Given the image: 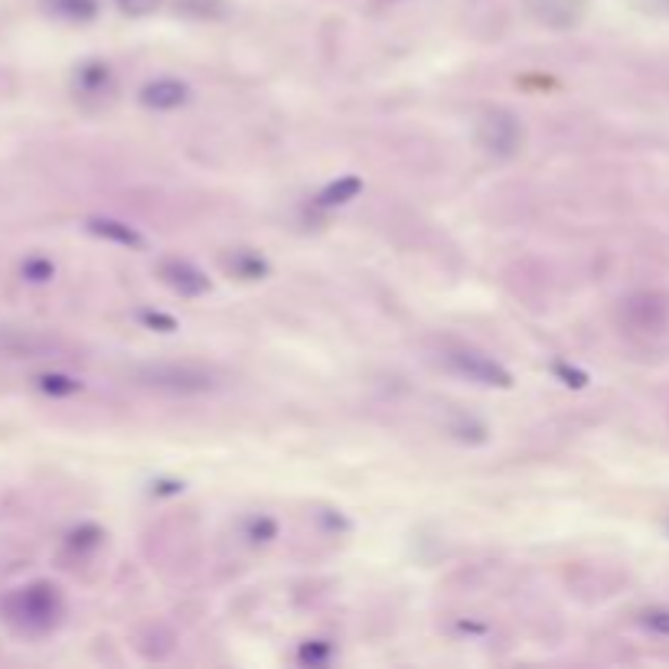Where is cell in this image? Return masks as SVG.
Instances as JSON below:
<instances>
[{
    "label": "cell",
    "instance_id": "1",
    "mask_svg": "<svg viewBox=\"0 0 669 669\" xmlns=\"http://www.w3.org/2000/svg\"><path fill=\"white\" fill-rule=\"evenodd\" d=\"M7 621L27 630V634H46L59 624V617L66 611V601L59 594L56 585L49 581H33L27 588H17L10 598L4 601Z\"/></svg>",
    "mask_w": 669,
    "mask_h": 669
},
{
    "label": "cell",
    "instance_id": "2",
    "mask_svg": "<svg viewBox=\"0 0 669 669\" xmlns=\"http://www.w3.org/2000/svg\"><path fill=\"white\" fill-rule=\"evenodd\" d=\"M438 363L448 369V373L461 376L467 382H477V386L487 389H510L513 376L500 359H493L490 353L477 350V346L461 343V340H441L438 346Z\"/></svg>",
    "mask_w": 669,
    "mask_h": 669
},
{
    "label": "cell",
    "instance_id": "3",
    "mask_svg": "<svg viewBox=\"0 0 669 669\" xmlns=\"http://www.w3.org/2000/svg\"><path fill=\"white\" fill-rule=\"evenodd\" d=\"M138 382L144 389L167 392V395H203L216 389V376L209 369L190 366V363H154L138 369Z\"/></svg>",
    "mask_w": 669,
    "mask_h": 669
},
{
    "label": "cell",
    "instance_id": "4",
    "mask_svg": "<svg viewBox=\"0 0 669 669\" xmlns=\"http://www.w3.org/2000/svg\"><path fill=\"white\" fill-rule=\"evenodd\" d=\"M477 144L497 160H510L523 151L526 128L510 108H490L477 121Z\"/></svg>",
    "mask_w": 669,
    "mask_h": 669
},
{
    "label": "cell",
    "instance_id": "5",
    "mask_svg": "<svg viewBox=\"0 0 669 669\" xmlns=\"http://www.w3.org/2000/svg\"><path fill=\"white\" fill-rule=\"evenodd\" d=\"M157 278L180 297H203L209 294V278L187 258H160Z\"/></svg>",
    "mask_w": 669,
    "mask_h": 669
},
{
    "label": "cell",
    "instance_id": "6",
    "mask_svg": "<svg viewBox=\"0 0 669 669\" xmlns=\"http://www.w3.org/2000/svg\"><path fill=\"white\" fill-rule=\"evenodd\" d=\"M529 14L552 30H572L585 17V0H526Z\"/></svg>",
    "mask_w": 669,
    "mask_h": 669
},
{
    "label": "cell",
    "instance_id": "7",
    "mask_svg": "<svg viewBox=\"0 0 669 669\" xmlns=\"http://www.w3.org/2000/svg\"><path fill=\"white\" fill-rule=\"evenodd\" d=\"M190 85L187 82H180V79H170V76H164V79H151L141 89V105L144 108H151V111H177V108H183L190 102Z\"/></svg>",
    "mask_w": 669,
    "mask_h": 669
},
{
    "label": "cell",
    "instance_id": "8",
    "mask_svg": "<svg viewBox=\"0 0 669 669\" xmlns=\"http://www.w3.org/2000/svg\"><path fill=\"white\" fill-rule=\"evenodd\" d=\"M85 229H89L92 235H98V239L115 242V245H121V249H131V252H138V249H144V245H147V239L138 229L128 226V222H121V219H111V216L85 219Z\"/></svg>",
    "mask_w": 669,
    "mask_h": 669
},
{
    "label": "cell",
    "instance_id": "9",
    "mask_svg": "<svg viewBox=\"0 0 669 669\" xmlns=\"http://www.w3.org/2000/svg\"><path fill=\"white\" fill-rule=\"evenodd\" d=\"M222 268L239 281H262L271 271L268 262H265V255L255 252V249H229L226 255H222Z\"/></svg>",
    "mask_w": 669,
    "mask_h": 669
},
{
    "label": "cell",
    "instance_id": "10",
    "mask_svg": "<svg viewBox=\"0 0 669 669\" xmlns=\"http://www.w3.org/2000/svg\"><path fill=\"white\" fill-rule=\"evenodd\" d=\"M76 89L82 95H102L111 89V66L102 59H92V63L79 66L76 72Z\"/></svg>",
    "mask_w": 669,
    "mask_h": 669
},
{
    "label": "cell",
    "instance_id": "11",
    "mask_svg": "<svg viewBox=\"0 0 669 669\" xmlns=\"http://www.w3.org/2000/svg\"><path fill=\"white\" fill-rule=\"evenodd\" d=\"M448 435H454L457 441H467V444H483L487 441V425L477 421L474 415L454 412V421H448Z\"/></svg>",
    "mask_w": 669,
    "mask_h": 669
},
{
    "label": "cell",
    "instance_id": "12",
    "mask_svg": "<svg viewBox=\"0 0 669 669\" xmlns=\"http://www.w3.org/2000/svg\"><path fill=\"white\" fill-rule=\"evenodd\" d=\"M33 382H36V389L53 395V399H69V395L82 392V382L72 379V376H63V373H43V376H36Z\"/></svg>",
    "mask_w": 669,
    "mask_h": 669
},
{
    "label": "cell",
    "instance_id": "13",
    "mask_svg": "<svg viewBox=\"0 0 669 669\" xmlns=\"http://www.w3.org/2000/svg\"><path fill=\"white\" fill-rule=\"evenodd\" d=\"M363 193V180L359 177H343L337 183H330V187L320 193V206H343L356 200V196Z\"/></svg>",
    "mask_w": 669,
    "mask_h": 669
},
{
    "label": "cell",
    "instance_id": "14",
    "mask_svg": "<svg viewBox=\"0 0 669 669\" xmlns=\"http://www.w3.org/2000/svg\"><path fill=\"white\" fill-rule=\"evenodd\" d=\"M177 10L196 20H222L226 17V0H177Z\"/></svg>",
    "mask_w": 669,
    "mask_h": 669
},
{
    "label": "cell",
    "instance_id": "15",
    "mask_svg": "<svg viewBox=\"0 0 669 669\" xmlns=\"http://www.w3.org/2000/svg\"><path fill=\"white\" fill-rule=\"evenodd\" d=\"M20 275H23V281L43 284V281H49L56 275V265L49 262V258H43V255H30L27 262L20 265Z\"/></svg>",
    "mask_w": 669,
    "mask_h": 669
},
{
    "label": "cell",
    "instance_id": "16",
    "mask_svg": "<svg viewBox=\"0 0 669 669\" xmlns=\"http://www.w3.org/2000/svg\"><path fill=\"white\" fill-rule=\"evenodd\" d=\"M56 14H63L69 20H92L98 14L95 0H53Z\"/></svg>",
    "mask_w": 669,
    "mask_h": 669
},
{
    "label": "cell",
    "instance_id": "17",
    "mask_svg": "<svg viewBox=\"0 0 669 669\" xmlns=\"http://www.w3.org/2000/svg\"><path fill=\"white\" fill-rule=\"evenodd\" d=\"M278 536V523L271 516H252L249 523H245V539L252 542H271Z\"/></svg>",
    "mask_w": 669,
    "mask_h": 669
},
{
    "label": "cell",
    "instance_id": "18",
    "mask_svg": "<svg viewBox=\"0 0 669 669\" xmlns=\"http://www.w3.org/2000/svg\"><path fill=\"white\" fill-rule=\"evenodd\" d=\"M640 624L647 630H653V634L669 637V607H650V611H643Z\"/></svg>",
    "mask_w": 669,
    "mask_h": 669
},
{
    "label": "cell",
    "instance_id": "19",
    "mask_svg": "<svg viewBox=\"0 0 669 669\" xmlns=\"http://www.w3.org/2000/svg\"><path fill=\"white\" fill-rule=\"evenodd\" d=\"M147 327H154V330H160V333H173L177 330V317H170V314H164V311H141L138 314Z\"/></svg>",
    "mask_w": 669,
    "mask_h": 669
},
{
    "label": "cell",
    "instance_id": "20",
    "mask_svg": "<svg viewBox=\"0 0 669 669\" xmlns=\"http://www.w3.org/2000/svg\"><path fill=\"white\" fill-rule=\"evenodd\" d=\"M115 4L121 14H128V17H147V14H154L160 0H115Z\"/></svg>",
    "mask_w": 669,
    "mask_h": 669
},
{
    "label": "cell",
    "instance_id": "21",
    "mask_svg": "<svg viewBox=\"0 0 669 669\" xmlns=\"http://www.w3.org/2000/svg\"><path fill=\"white\" fill-rule=\"evenodd\" d=\"M555 373H559L565 379V386H585V376L578 373V369H568V366H555Z\"/></svg>",
    "mask_w": 669,
    "mask_h": 669
}]
</instances>
